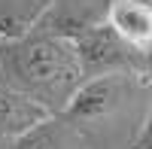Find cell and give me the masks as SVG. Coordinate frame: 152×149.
I'll use <instances>...</instances> for the list:
<instances>
[{
  "instance_id": "5",
  "label": "cell",
  "mask_w": 152,
  "mask_h": 149,
  "mask_svg": "<svg viewBox=\"0 0 152 149\" xmlns=\"http://www.w3.org/2000/svg\"><path fill=\"white\" fill-rule=\"evenodd\" d=\"M49 119H52V113L46 107H40L34 97L21 94L18 88H12L0 76V134H18L21 137Z\"/></svg>"
},
{
  "instance_id": "1",
  "label": "cell",
  "mask_w": 152,
  "mask_h": 149,
  "mask_svg": "<svg viewBox=\"0 0 152 149\" xmlns=\"http://www.w3.org/2000/svg\"><path fill=\"white\" fill-rule=\"evenodd\" d=\"M0 76L49 113H61L85 82V70L70 37L40 34L0 49Z\"/></svg>"
},
{
  "instance_id": "4",
  "label": "cell",
  "mask_w": 152,
  "mask_h": 149,
  "mask_svg": "<svg viewBox=\"0 0 152 149\" xmlns=\"http://www.w3.org/2000/svg\"><path fill=\"white\" fill-rule=\"evenodd\" d=\"M107 24L128 46L152 49V0H113L107 9Z\"/></svg>"
},
{
  "instance_id": "8",
  "label": "cell",
  "mask_w": 152,
  "mask_h": 149,
  "mask_svg": "<svg viewBox=\"0 0 152 149\" xmlns=\"http://www.w3.org/2000/svg\"><path fill=\"white\" fill-rule=\"evenodd\" d=\"M134 149H152V107L146 113V122H143L140 134H137V140H134Z\"/></svg>"
},
{
  "instance_id": "3",
  "label": "cell",
  "mask_w": 152,
  "mask_h": 149,
  "mask_svg": "<svg viewBox=\"0 0 152 149\" xmlns=\"http://www.w3.org/2000/svg\"><path fill=\"white\" fill-rule=\"evenodd\" d=\"M128 73H104V76H88L76 94L70 97V104L61 110L64 119L73 122H94V119H104L107 113H113L122 97L125 88H128Z\"/></svg>"
},
{
  "instance_id": "6",
  "label": "cell",
  "mask_w": 152,
  "mask_h": 149,
  "mask_svg": "<svg viewBox=\"0 0 152 149\" xmlns=\"http://www.w3.org/2000/svg\"><path fill=\"white\" fill-rule=\"evenodd\" d=\"M43 9H46V3L37 6V9H28V12H24L21 6H3V3H0V37H3L6 43L24 40V34H28L31 24L40 18Z\"/></svg>"
},
{
  "instance_id": "7",
  "label": "cell",
  "mask_w": 152,
  "mask_h": 149,
  "mask_svg": "<svg viewBox=\"0 0 152 149\" xmlns=\"http://www.w3.org/2000/svg\"><path fill=\"white\" fill-rule=\"evenodd\" d=\"M15 149H61V143H58V134L52 131V122H43L28 134H21L15 140Z\"/></svg>"
},
{
  "instance_id": "2",
  "label": "cell",
  "mask_w": 152,
  "mask_h": 149,
  "mask_svg": "<svg viewBox=\"0 0 152 149\" xmlns=\"http://www.w3.org/2000/svg\"><path fill=\"white\" fill-rule=\"evenodd\" d=\"M70 37L76 52H79L85 79L104 76V73H128L137 67L140 49H134L110 28V24H79V31H61Z\"/></svg>"
}]
</instances>
